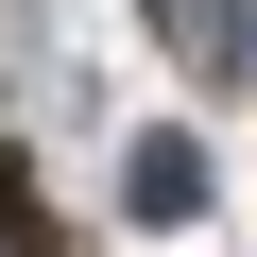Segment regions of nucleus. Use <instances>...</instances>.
Returning <instances> with one entry per match:
<instances>
[{
    "label": "nucleus",
    "instance_id": "obj_1",
    "mask_svg": "<svg viewBox=\"0 0 257 257\" xmlns=\"http://www.w3.org/2000/svg\"><path fill=\"white\" fill-rule=\"evenodd\" d=\"M138 206H155V223H189V206H206V155H189V138H155V155H138Z\"/></svg>",
    "mask_w": 257,
    "mask_h": 257
}]
</instances>
